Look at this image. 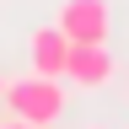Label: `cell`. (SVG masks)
I'll list each match as a JSON object with an SVG mask.
<instances>
[{
	"instance_id": "5",
	"label": "cell",
	"mask_w": 129,
	"mask_h": 129,
	"mask_svg": "<svg viewBox=\"0 0 129 129\" xmlns=\"http://www.w3.org/2000/svg\"><path fill=\"white\" fill-rule=\"evenodd\" d=\"M0 129H32V124H22V118H16V124H0Z\"/></svg>"
},
{
	"instance_id": "6",
	"label": "cell",
	"mask_w": 129,
	"mask_h": 129,
	"mask_svg": "<svg viewBox=\"0 0 129 129\" xmlns=\"http://www.w3.org/2000/svg\"><path fill=\"white\" fill-rule=\"evenodd\" d=\"M0 97H6V75H0Z\"/></svg>"
},
{
	"instance_id": "4",
	"label": "cell",
	"mask_w": 129,
	"mask_h": 129,
	"mask_svg": "<svg viewBox=\"0 0 129 129\" xmlns=\"http://www.w3.org/2000/svg\"><path fill=\"white\" fill-rule=\"evenodd\" d=\"M27 59H32V70H38V75H54V81H64L70 38H64L59 27H38V32L27 38Z\"/></svg>"
},
{
	"instance_id": "1",
	"label": "cell",
	"mask_w": 129,
	"mask_h": 129,
	"mask_svg": "<svg viewBox=\"0 0 129 129\" xmlns=\"http://www.w3.org/2000/svg\"><path fill=\"white\" fill-rule=\"evenodd\" d=\"M22 124H32V129H48V124H59V113H64V86L54 75H16V81H6V97H0Z\"/></svg>"
},
{
	"instance_id": "2",
	"label": "cell",
	"mask_w": 129,
	"mask_h": 129,
	"mask_svg": "<svg viewBox=\"0 0 129 129\" xmlns=\"http://www.w3.org/2000/svg\"><path fill=\"white\" fill-rule=\"evenodd\" d=\"M54 27H59L70 43H108V32H113V11H108V0H64Z\"/></svg>"
},
{
	"instance_id": "3",
	"label": "cell",
	"mask_w": 129,
	"mask_h": 129,
	"mask_svg": "<svg viewBox=\"0 0 129 129\" xmlns=\"http://www.w3.org/2000/svg\"><path fill=\"white\" fill-rule=\"evenodd\" d=\"M113 54H108V43H70V59H64V81L81 91H102L113 86Z\"/></svg>"
}]
</instances>
